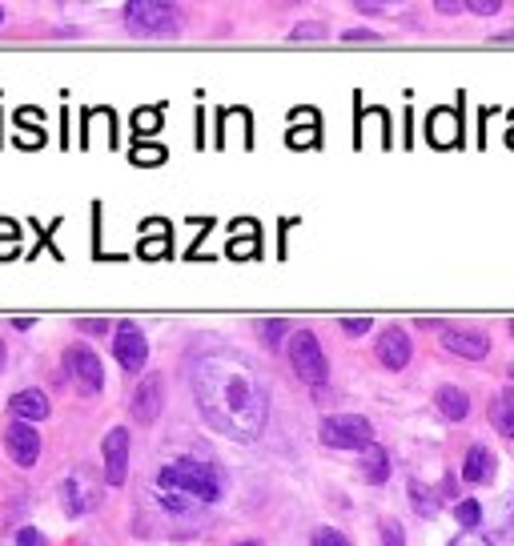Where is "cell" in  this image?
I'll return each mask as SVG.
<instances>
[{"mask_svg": "<svg viewBox=\"0 0 514 546\" xmlns=\"http://www.w3.org/2000/svg\"><path fill=\"white\" fill-rule=\"evenodd\" d=\"M0 25H5V9H0Z\"/></svg>", "mask_w": 514, "mask_h": 546, "instance_id": "cell-38", "label": "cell"}, {"mask_svg": "<svg viewBox=\"0 0 514 546\" xmlns=\"http://www.w3.org/2000/svg\"><path fill=\"white\" fill-rule=\"evenodd\" d=\"M378 362H382L386 370H402V366L410 362V338H406L398 326H390V330L382 334V342H378Z\"/></svg>", "mask_w": 514, "mask_h": 546, "instance_id": "cell-11", "label": "cell"}, {"mask_svg": "<svg viewBox=\"0 0 514 546\" xmlns=\"http://www.w3.org/2000/svg\"><path fill=\"white\" fill-rule=\"evenodd\" d=\"M510 145H514V133H510Z\"/></svg>", "mask_w": 514, "mask_h": 546, "instance_id": "cell-40", "label": "cell"}, {"mask_svg": "<svg viewBox=\"0 0 514 546\" xmlns=\"http://www.w3.org/2000/svg\"><path fill=\"white\" fill-rule=\"evenodd\" d=\"M346 41H374V33H366V29H354V33H346Z\"/></svg>", "mask_w": 514, "mask_h": 546, "instance_id": "cell-35", "label": "cell"}, {"mask_svg": "<svg viewBox=\"0 0 514 546\" xmlns=\"http://www.w3.org/2000/svg\"><path fill=\"white\" fill-rule=\"evenodd\" d=\"M466 9H470V13H482V17H494V13H498V0H470Z\"/></svg>", "mask_w": 514, "mask_h": 546, "instance_id": "cell-30", "label": "cell"}, {"mask_svg": "<svg viewBox=\"0 0 514 546\" xmlns=\"http://www.w3.org/2000/svg\"><path fill=\"white\" fill-rule=\"evenodd\" d=\"M113 354H117V362H121L125 370H145L149 342H145V334H141L133 322H121V326L113 330Z\"/></svg>", "mask_w": 514, "mask_h": 546, "instance_id": "cell-7", "label": "cell"}, {"mask_svg": "<svg viewBox=\"0 0 514 546\" xmlns=\"http://www.w3.org/2000/svg\"><path fill=\"white\" fill-rule=\"evenodd\" d=\"M454 518H458L466 530H474V526L482 522V506H478L474 498H466V502H458V506H454Z\"/></svg>", "mask_w": 514, "mask_h": 546, "instance_id": "cell-20", "label": "cell"}, {"mask_svg": "<svg viewBox=\"0 0 514 546\" xmlns=\"http://www.w3.org/2000/svg\"><path fill=\"white\" fill-rule=\"evenodd\" d=\"M65 498H69V514H81V510L93 506V490L85 486V474H73L65 482Z\"/></svg>", "mask_w": 514, "mask_h": 546, "instance_id": "cell-19", "label": "cell"}, {"mask_svg": "<svg viewBox=\"0 0 514 546\" xmlns=\"http://www.w3.org/2000/svg\"><path fill=\"white\" fill-rule=\"evenodd\" d=\"M510 378H514V366H510Z\"/></svg>", "mask_w": 514, "mask_h": 546, "instance_id": "cell-41", "label": "cell"}, {"mask_svg": "<svg viewBox=\"0 0 514 546\" xmlns=\"http://www.w3.org/2000/svg\"><path fill=\"white\" fill-rule=\"evenodd\" d=\"M5 450H9V458H13L17 466H33V462L41 458V434H37L29 422H13V426L5 430Z\"/></svg>", "mask_w": 514, "mask_h": 546, "instance_id": "cell-9", "label": "cell"}, {"mask_svg": "<svg viewBox=\"0 0 514 546\" xmlns=\"http://www.w3.org/2000/svg\"><path fill=\"white\" fill-rule=\"evenodd\" d=\"M157 125H161V117H157L153 109H141V113H137V129H141V133H153Z\"/></svg>", "mask_w": 514, "mask_h": 546, "instance_id": "cell-27", "label": "cell"}, {"mask_svg": "<svg viewBox=\"0 0 514 546\" xmlns=\"http://www.w3.org/2000/svg\"><path fill=\"white\" fill-rule=\"evenodd\" d=\"M414 498H418V510H422V514H434V510H438V502H426V490H422V486H414Z\"/></svg>", "mask_w": 514, "mask_h": 546, "instance_id": "cell-33", "label": "cell"}, {"mask_svg": "<svg viewBox=\"0 0 514 546\" xmlns=\"http://www.w3.org/2000/svg\"><path fill=\"white\" fill-rule=\"evenodd\" d=\"M362 474H366V482H386L390 478V458H386V450L374 442V446H366V462H362Z\"/></svg>", "mask_w": 514, "mask_h": 546, "instance_id": "cell-18", "label": "cell"}, {"mask_svg": "<svg viewBox=\"0 0 514 546\" xmlns=\"http://www.w3.org/2000/svg\"><path fill=\"white\" fill-rule=\"evenodd\" d=\"M314 141H318V133H314V129H306V133H302V129H294V133H290V145H314Z\"/></svg>", "mask_w": 514, "mask_h": 546, "instance_id": "cell-32", "label": "cell"}, {"mask_svg": "<svg viewBox=\"0 0 514 546\" xmlns=\"http://www.w3.org/2000/svg\"><path fill=\"white\" fill-rule=\"evenodd\" d=\"M153 486H157L161 506L173 514H185L201 502H217V494H221L217 470L209 462H197V458H177V462L161 466Z\"/></svg>", "mask_w": 514, "mask_h": 546, "instance_id": "cell-2", "label": "cell"}, {"mask_svg": "<svg viewBox=\"0 0 514 546\" xmlns=\"http://www.w3.org/2000/svg\"><path fill=\"white\" fill-rule=\"evenodd\" d=\"M310 546H350V538L342 530H334V526H322V530H314Z\"/></svg>", "mask_w": 514, "mask_h": 546, "instance_id": "cell-22", "label": "cell"}, {"mask_svg": "<svg viewBox=\"0 0 514 546\" xmlns=\"http://www.w3.org/2000/svg\"><path fill=\"white\" fill-rule=\"evenodd\" d=\"M17 546H45V534L37 526H25V530H17Z\"/></svg>", "mask_w": 514, "mask_h": 546, "instance_id": "cell-26", "label": "cell"}, {"mask_svg": "<svg viewBox=\"0 0 514 546\" xmlns=\"http://www.w3.org/2000/svg\"><path fill=\"white\" fill-rule=\"evenodd\" d=\"M462 478L466 482H490L494 478V454L486 446H470L462 458Z\"/></svg>", "mask_w": 514, "mask_h": 546, "instance_id": "cell-15", "label": "cell"}, {"mask_svg": "<svg viewBox=\"0 0 514 546\" xmlns=\"http://www.w3.org/2000/svg\"><path fill=\"white\" fill-rule=\"evenodd\" d=\"M193 394L209 426L237 442H253L266 426L270 398L257 374L233 354H205L193 366Z\"/></svg>", "mask_w": 514, "mask_h": 546, "instance_id": "cell-1", "label": "cell"}, {"mask_svg": "<svg viewBox=\"0 0 514 546\" xmlns=\"http://www.w3.org/2000/svg\"><path fill=\"white\" fill-rule=\"evenodd\" d=\"M434 406H438V414L450 418V422H462V418L470 414V398H466V390H458V386H442V390L434 394Z\"/></svg>", "mask_w": 514, "mask_h": 546, "instance_id": "cell-16", "label": "cell"}, {"mask_svg": "<svg viewBox=\"0 0 514 546\" xmlns=\"http://www.w3.org/2000/svg\"><path fill=\"white\" fill-rule=\"evenodd\" d=\"M101 454H105V482L109 486H121L125 474H129V430L113 426L101 442Z\"/></svg>", "mask_w": 514, "mask_h": 546, "instance_id": "cell-8", "label": "cell"}, {"mask_svg": "<svg viewBox=\"0 0 514 546\" xmlns=\"http://www.w3.org/2000/svg\"><path fill=\"white\" fill-rule=\"evenodd\" d=\"M13 414H17V422H41V418H49V398L41 390H21V394H13Z\"/></svg>", "mask_w": 514, "mask_h": 546, "instance_id": "cell-14", "label": "cell"}, {"mask_svg": "<svg viewBox=\"0 0 514 546\" xmlns=\"http://www.w3.org/2000/svg\"><path fill=\"white\" fill-rule=\"evenodd\" d=\"M161 414V378H145L137 390H133V418L137 422H153Z\"/></svg>", "mask_w": 514, "mask_h": 546, "instance_id": "cell-12", "label": "cell"}, {"mask_svg": "<svg viewBox=\"0 0 514 546\" xmlns=\"http://www.w3.org/2000/svg\"><path fill=\"white\" fill-rule=\"evenodd\" d=\"M442 346L450 354H458V358H470V362H478V358L490 354V338L482 330H458V326H450V330H442Z\"/></svg>", "mask_w": 514, "mask_h": 546, "instance_id": "cell-10", "label": "cell"}, {"mask_svg": "<svg viewBox=\"0 0 514 546\" xmlns=\"http://www.w3.org/2000/svg\"><path fill=\"white\" fill-rule=\"evenodd\" d=\"M450 546H490V542H486L482 534H470V530H466V534H458Z\"/></svg>", "mask_w": 514, "mask_h": 546, "instance_id": "cell-31", "label": "cell"}, {"mask_svg": "<svg viewBox=\"0 0 514 546\" xmlns=\"http://www.w3.org/2000/svg\"><path fill=\"white\" fill-rule=\"evenodd\" d=\"M426 133H430V141H434V145L454 149V145H458V137H462V125H458V117H454L450 109H434V113H430V121H426Z\"/></svg>", "mask_w": 514, "mask_h": 546, "instance_id": "cell-13", "label": "cell"}, {"mask_svg": "<svg viewBox=\"0 0 514 546\" xmlns=\"http://www.w3.org/2000/svg\"><path fill=\"white\" fill-rule=\"evenodd\" d=\"M237 546H262V542H237Z\"/></svg>", "mask_w": 514, "mask_h": 546, "instance_id": "cell-37", "label": "cell"}, {"mask_svg": "<svg viewBox=\"0 0 514 546\" xmlns=\"http://www.w3.org/2000/svg\"><path fill=\"white\" fill-rule=\"evenodd\" d=\"M17 253V221L0 217V257H13Z\"/></svg>", "mask_w": 514, "mask_h": 546, "instance_id": "cell-21", "label": "cell"}, {"mask_svg": "<svg viewBox=\"0 0 514 546\" xmlns=\"http://www.w3.org/2000/svg\"><path fill=\"white\" fill-rule=\"evenodd\" d=\"M286 334V322L282 318H274V322H262V338L270 342V346H278V338Z\"/></svg>", "mask_w": 514, "mask_h": 546, "instance_id": "cell-25", "label": "cell"}, {"mask_svg": "<svg viewBox=\"0 0 514 546\" xmlns=\"http://www.w3.org/2000/svg\"><path fill=\"white\" fill-rule=\"evenodd\" d=\"M77 326H81V330H89V334H101V330H109L101 318H85V322H77Z\"/></svg>", "mask_w": 514, "mask_h": 546, "instance_id": "cell-34", "label": "cell"}, {"mask_svg": "<svg viewBox=\"0 0 514 546\" xmlns=\"http://www.w3.org/2000/svg\"><path fill=\"white\" fill-rule=\"evenodd\" d=\"M510 334H514V318H510Z\"/></svg>", "mask_w": 514, "mask_h": 546, "instance_id": "cell-39", "label": "cell"}, {"mask_svg": "<svg viewBox=\"0 0 514 546\" xmlns=\"http://www.w3.org/2000/svg\"><path fill=\"white\" fill-rule=\"evenodd\" d=\"M490 422L502 438H514V390H498V398L490 406Z\"/></svg>", "mask_w": 514, "mask_h": 546, "instance_id": "cell-17", "label": "cell"}, {"mask_svg": "<svg viewBox=\"0 0 514 546\" xmlns=\"http://www.w3.org/2000/svg\"><path fill=\"white\" fill-rule=\"evenodd\" d=\"M161 157H165V153H161V145H141V149L133 153V161H137V165H157Z\"/></svg>", "mask_w": 514, "mask_h": 546, "instance_id": "cell-23", "label": "cell"}, {"mask_svg": "<svg viewBox=\"0 0 514 546\" xmlns=\"http://www.w3.org/2000/svg\"><path fill=\"white\" fill-rule=\"evenodd\" d=\"M65 374L73 378V386L81 394H97L105 386V370H101V358L89 350V346H73L65 350Z\"/></svg>", "mask_w": 514, "mask_h": 546, "instance_id": "cell-6", "label": "cell"}, {"mask_svg": "<svg viewBox=\"0 0 514 546\" xmlns=\"http://www.w3.org/2000/svg\"><path fill=\"white\" fill-rule=\"evenodd\" d=\"M290 362H294V370L302 374V382H310V386H322V382L330 378V362H326V354H322V342H318L310 330H298V334L290 338Z\"/></svg>", "mask_w": 514, "mask_h": 546, "instance_id": "cell-4", "label": "cell"}, {"mask_svg": "<svg viewBox=\"0 0 514 546\" xmlns=\"http://www.w3.org/2000/svg\"><path fill=\"white\" fill-rule=\"evenodd\" d=\"M322 442L334 450H366L374 446V434L362 414H334L322 422Z\"/></svg>", "mask_w": 514, "mask_h": 546, "instance_id": "cell-5", "label": "cell"}, {"mask_svg": "<svg viewBox=\"0 0 514 546\" xmlns=\"http://www.w3.org/2000/svg\"><path fill=\"white\" fill-rule=\"evenodd\" d=\"M382 546H406V538H402V526H398V522H382Z\"/></svg>", "mask_w": 514, "mask_h": 546, "instance_id": "cell-24", "label": "cell"}, {"mask_svg": "<svg viewBox=\"0 0 514 546\" xmlns=\"http://www.w3.org/2000/svg\"><path fill=\"white\" fill-rule=\"evenodd\" d=\"M125 21L133 33H145V37H165L181 29V13L165 5V0H133V5H125Z\"/></svg>", "mask_w": 514, "mask_h": 546, "instance_id": "cell-3", "label": "cell"}, {"mask_svg": "<svg viewBox=\"0 0 514 546\" xmlns=\"http://www.w3.org/2000/svg\"><path fill=\"white\" fill-rule=\"evenodd\" d=\"M253 245H257V237H245V241H241V237H233V241H229V253H233V257H241V253H245V257H249V253H253Z\"/></svg>", "mask_w": 514, "mask_h": 546, "instance_id": "cell-29", "label": "cell"}, {"mask_svg": "<svg viewBox=\"0 0 514 546\" xmlns=\"http://www.w3.org/2000/svg\"><path fill=\"white\" fill-rule=\"evenodd\" d=\"M342 330L354 334V338H358V334H370V318H342Z\"/></svg>", "mask_w": 514, "mask_h": 546, "instance_id": "cell-28", "label": "cell"}, {"mask_svg": "<svg viewBox=\"0 0 514 546\" xmlns=\"http://www.w3.org/2000/svg\"><path fill=\"white\" fill-rule=\"evenodd\" d=\"M0 366H5V346H0Z\"/></svg>", "mask_w": 514, "mask_h": 546, "instance_id": "cell-36", "label": "cell"}]
</instances>
